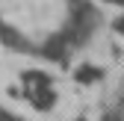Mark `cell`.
Returning <instances> with one entry per match:
<instances>
[{
  "instance_id": "cell-1",
  "label": "cell",
  "mask_w": 124,
  "mask_h": 121,
  "mask_svg": "<svg viewBox=\"0 0 124 121\" xmlns=\"http://www.w3.org/2000/svg\"><path fill=\"white\" fill-rule=\"evenodd\" d=\"M44 53L53 56V59H62V56H65V38H62V36H53L47 44H44Z\"/></svg>"
},
{
  "instance_id": "cell-2",
  "label": "cell",
  "mask_w": 124,
  "mask_h": 121,
  "mask_svg": "<svg viewBox=\"0 0 124 121\" xmlns=\"http://www.w3.org/2000/svg\"><path fill=\"white\" fill-rule=\"evenodd\" d=\"M95 77H98V71H95V68H89V65L77 71V80H80V83H89V80H95Z\"/></svg>"
},
{
  "instance_id": "cell-3",
  "label": "cell",
  "mask_w": 124,
  "mask_h": 121,
  "mask_svg": "<svg viewBox=\"0 0 124 121\" xmlns=\"http://www.w3.org/2000/svg\"><path fill=\"white\" fill-rule=\"evenodd\" d=\"M0 121H21V118H15V115H9V112L0 109Z\"/></svg>"
},
{
  "instance_id": "cell-4",
  "label": "cell",
  "mask_w": 124,
  "mask_h": 121,
  "mask_svg": "<svg viewBox=\"0 0 124 121\" xmlns=\"http://www.w3.org/2000/svg\"><path fill=\"white\" fill-rule=\"evenodd\" d=\"M115 27L121 30V33H124V18H121V21H115Z\"/></svg>"
},
{
  "instance_id": "cell-5",
  "label": "cell",
  "mask_w": 124,
  "mask_h": 121,
  "mask_svg": "<svg viewBox=\"0 0 124 121\" xmlns=\"http://www.w3.org/2000/svg\"><path fill=\"white\" fill-rule=\"evenodd\" d=\"M121 3H124V0H121Z\"/></svg>"
},
{
  "instance_id": "cell-6",
  "label": "cell",
  "mask_w": 124,
  "mask_h": 121,
  "mask_svg": "<svg viewBox=\"0 0 124 121\" xmlns=\"http://www.w3.org/2000/svg\"><path fill=\"white\" fill-rule=\"evenodd\" d=\"M80 121H83V118H80Z\"/></svg>"
}]
</instances>
